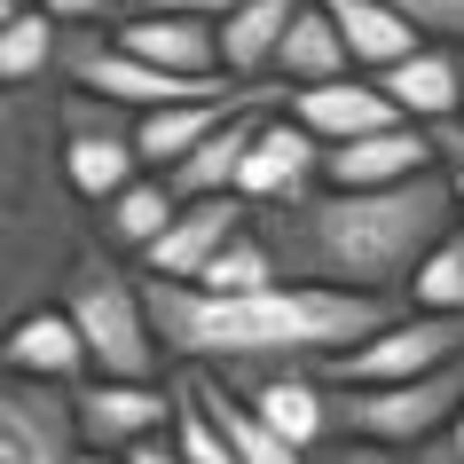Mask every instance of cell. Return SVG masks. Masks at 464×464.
<instances>
[{
	"label": "cell",
	"mask_w": 464,
	"mask_h": 464,
	"mask_svg": "<svg viewBox=\"0 0 464 464\" xmlns=\"http://www.w3.org/2000/svg\"><path fill=\"white\" fill-rule=\"evenodd\" d=\"M252 228L276 245L292 284L410 299L417 260L457 228V181H449V166L393 181V189H331V181H315L307 197L260 205Z\"/></svg>",
	"instance_id": "6da1fadb"
},
{
	"label": "cell",
	"mask_w": 464,
	"mask_h": 464,
	"mask_svg": "<svg viewBox=\"0 0 464 464\" xmlns=\"http://www.w3.org/2000/svg\"><path fill=\"white\" fill-rule=\"evenodd\" d=\"M410 299L331 292V284H268V292H205L150 276V315L173 362L189 370H260V362H331L370 331H386Z\"/></svg>",
	"instance_id": "7a4b0ae2"
},
{
	"label": "cell",
	"mask_w": 464,
	"mask_h": 464,
	"mask_svg": "<svg viewBox=\"0 0 464 464\" xmlns=\"http://www.w3.org/2000/svg\"><path fill=\"white\" fill-rule=\"evenodd\" d=\"M63 307L87 331L95 378H158L166 370V339H158V315H150V284H134L119 260L79 252L72 276H63Z\"/></svg>",
	"instance_id": "3957f363"
},
{
	"label": "cell",
	"mask_w": 464,
	"mask_h": 464,
	"mask_svg": "<svg viewBox=\"0 0 464 464\" xmlns=\"http://www.w3.org/2000/svg\"><path fill=\"white\" fill-rule=\"evenodd\" d=\"M55 119H63V181H72V197L111 205L126 181H142V173H150L126 102H102V95H87V87H72Z\"/></svg>",
	"instance_id": "277c9868"
},
{
	"label": "cell",
	"mask_w": 464,
	"mask_h": 464,
	"mask_svg": "<svg viewBox=\"0 0 464 464\" xmlns=\"http://www.w3.org/2000/svg\"><path fill=\"white\" fill-rule=\"evenodd\" d=\"M331 386H339V378H331ZM457 410H464V362L425 370V378H393V386H339V433L393 440V449L433 440Z\"/></svg>",
	"instance_id": "5b68a950"
},
{
	"label": "cell",
	"mask_w": 464,
	"mask_h": 464,
	"mask_svg": "<svg viewBox=\"0 0 464 464\" xmlns=\"http://www.w3.org/2000/svg\"><path fill=\"white\" fill-rule=\"evenodd\" d=\"M464 362V315H425V307H401L386 331H370L362 346L331 354V378L339 386H393V378H425V370Z\"/></svg>",
	"instance_id": "8992f818"
},
{
	"label": "cell",
	"mask_w": 464,
	"mask_h": 464,
	"mask_svg": "<svg viewBox=\"0 0 464 464\" xmlns=\"http://www.w3.org/2000/svg\"><path fill=\"white\" fill-rule=\"evenodd\" d=\"M72 401L79 440L111 449V457H126L150 433H173V417H181V386H158V378H87V386H72Z\"/></svg>",
	"instance_id": "52a82bcc"
},
{
	"label": "cell",
	"mask_w": 464,
	"mask_h": 464,
	"mask_svg": "<svg viewBox=\"0 0 464 464\" xmlns=\"http://www.w3.org/2000/svg\"><path fill=\"white\" fill-rule=\"evenodd\" d=\"M79 401L48 378H8L0 393V464H79Z\"/></svg>",
	"instance_id": "ba28073f"
},
{
	"label": "cell",
	"mask_w": 464,
	"mask_h": 464,
	"mask_svg": "<svg viewBox=\"0 0 464 464\" xmlns=\"http://www.w3.org/2000/svg\"><path fill=\"white\" fill-rule=\"evenodd\" d=\"M252 197H237V189H220V197H189L181 213H173V228L158 237V245L142 252V276H166V284H197V276L213 268V252L220 245H237L252 228Z\"/></svg>",
	"instance_id": "9c48e42d"
},
{
	"label": "cell",
	"mask_w": 464,
	"mask_h": 464,
	"mask_svg": "<svg viewBox=\"0 0 464 464\" xmlns=\"http://www.w3.org/2000/svg\"><path fill=\"white\" fill-rule=\"evenodd\" d=\"M433 166H440V142H433V126H417V119H393L378 134L323 150V181L331 189H393V181H417Z\"/></svg>",
	"instance_id": "30bf717a"
},
{
	"label": "cell",
	"mask_w": 464,
	"mask_h": 464,
	"mask_svg": "<svg viewBox=\"0 0 464 464\" xmlns=\"http://www.w3.org/2000/svg\"><path fill=\"white\" fill-rule=\"evenodd\" d=\"M323 134L315 126H299L292 111H276V119H260V134H252L245 150V173H237V197H252V205H284V197H307L323 181Z\"/></svg>",
	"instance_id": "8fae6325"
},
{
	"label": "cell",
	"mask_w": 464,
	"mask_h": 464,
	"mask_svg": "<svg viewBox=\"0 0 464 464\" xmlns=\"http://www.w3.org/2000/svg\"><path fill=\"white\" fill-rule=\"evenodd\" d=\"M0 354H8V378H48V386L95 378V354H87V331H79L72 307H16Z\"/></svg>",
	"instance_id": "7c38bea8"
},
{
	"label": "cell",
	"mask_w": 464,
	"mask_h": 464,
	"mask_svg": "<svg viewBox=\"0 0 464 464\" xmlns=\"http://www.w3.org/2000/svg\"><path fill=\"white\" fill-rule=\"evenodd\" d=\"M119 40L142 63L158 72H181V79H213L220 72V24L213 16H181V8H134L119 24Z\"/></svg>",
	"instance_id": "4fadbf2b"
},
{
	"label": "cell",
	"mask_w": 464,
	"mask_h": 464,
	"mask_svg": "<svg viewBox=\"0 0 464 464\" xmlns=\"http://www.w3.org/2000/svg\"><path fill=\"white\" fill-rule=\"evenodd\" d=\"M370 79H378V87L401 102V119H417V126L464 119V63H457L449 40H425L417 55H401L393 72H370Z\"/></svg>",
	"instance_id": "5bb4252c"
},
{
	"label": "cell",
	"mask_w": 464,
	"mask_h": 464,
	"mask_svg": "<svg viewBox=\"0 0 464 464\" xmlns=\"http://www.w3.org/2000/svg\"><path fill=\"white\" fill-rule=\"evenodd\" d=\"M292 119L299 126H315L323 142H354V134H378V126L401 119V102L378 87V79H323V87H299L292 95Z\"/></svg>",
	"instance_id": "9a60e30c"
},
{
	"label": "cell",
	"mask_w": 464,
	"mask_h": 464,
	"mask_svg": "<svg viewBox=\"0 0 464 464\" xmlns=\"http://www.w3.org/2000/svg\"><path fill=\"white\" fill-rule=\"evenodd\" d=\"M299 0H245V8H228L220 16V72L260 87L276 79V55H284V32H292Z\"/></svg>",
	"instance_id": "2e32d148"
},
{
	"label": "cell",
	"mask_w": 464,
	"mask_h": 464,
	"mask_svg": "<svg viewBox=\"0 0 464 464\" xmlns=\"http://www.w3.org/2000/svg\"><path fill=\"white\" fill-rule=\"evenodd\" d=\"M346 72H354V48H346L331 0H299L292 32H284V55H276V79L299 95V87H323V79H346Z\"/></svg>",
	"instance_id": "e0dca14e"
},
{
	"label": "cell",
	"mask_w": 464,
	"mask_h": 464,
	"mask_svg": "<svg viewBox=\"0 0 464 464\" xmlns=\"http://www.w3.org/2000/svg\"><path fill=\"white\" fill-rule=\"evenodd\" d=\"M189 386L205 393V410L220 417V433L237 440V457H245V464H315L307 449H299V440H284V433H276V425H268L260 410H252V401H245L237 386H228L220 370H189Z\"/></svg>",
	"instance_id": "ac0fdd59"
},
{
	"label": "cell",
	"mask_w": 464,
	"mask_h": 464,
	"mask_svg": "<svg viewBox=\"0 0 464 464\" xmlns=\"http://www.w3.org/2000/svg\"><path fill=\"white\" fill-rule=\"evenodd\" d=\"M260 119H268V102L237 111L228 126H213V134H205V142H197L189 158L166 173L173 189H181V205H189V197H220V189H237V173H245V150H252V134H260Z\"/></svg>",
	"instance_id": "d6986e66"
},
{
	"label": "cell",
	"mask_w": 464,
	"mask_h": 464,
	"mask_svg": "<svg viewBox=\"0 0 464 464\" xmlns=\"http://www.w3.org/2000/svg\"><path fill=\"white\" fill-rule=\"evenodd\" d=\"M331 16H339L346 48H354V72H393L401 55L425 48V32H417L393 0H331Z\"/></svg>",
	"instance_id": "ffe728a7"
},
{
	"label": "cell",
	"mask_w": 464,
	"mask_h": 464,
	"mask_svg": "<svg viewBox=\"0 0 464 464\" xmlns=\"http://www.w3.org/2000/svg\"><path fill=\"white\" fill-rule=\"evenodd\" d=\"M173 213H181V189H173L166 173H142V181H126V189L102 205V245L142 260V252L173 228Z\"/></svg>",
	"instance_id": "44dd1931"
},
{
	"label": "cell",
	"mask_w": 464,
	"mask_h": 464,
	"mask_svg": "<svg viewBox=\"0 0 464 464\" xmlns=\"http://www.w3.org/2000/svg\"><path fill=\"white\" fill-rule=\"evenodd\" d=\"M55 63H63V24H55L40 0H32V8H8V24H0V79H8V87H32V79H48Z\"/></svg>",
	"instance_id": "7402d4cb"
},
{
	"label": "cell",
	"mask_w": 464,
	"mask_h": 464,
	"mask_svg": "<svg viewBox=\"0 0 464 464\" xmlns=\"http://www.w3.org/2000/svg\"><path fill=\"white\" fill-rule=\"evenodd\" d=\"M197 284H205V292H268V284H292V276H284V260H276L268 237H260V228H245L237 245L213 252V268L197 276Z\"/></svg>",
	"instance_id": "603a6c76"
},
{
	"label": "cell",
	"mask_w": 464,
	"mask_h": 464,
	"mask_svg": "<svg viewBox=\"0 0 464 464\" xmlns=\"http://www.w3.org/2000/svg\"><path fill=\"white\" fill-rule=\"evenodd\" d=\"M410 307H425V315H464V220L425 252V260H417Z\"/></svg>",
	"instance_id": "cb8c5ba5"
},
{
	"label": "cell",
	"mask_w": 464,
	"mask_h": 464,
	"mask_svg": "<svg viewBox=\"0 0 464 464\" xmlns=\"http://www.w3.org/2000/svg\"><path fill=\"white\" fill-rule=\"evenodd\" d=\"M173 440H181V457H189V464H245V457H237V440L220 433V417L205 410V393H197L189 378H181V417H173Z\"/></svg>",
	"instance_id": "d4e9b609"
},
{
	"label": "cell",
	"mask_w": 464,
	"mask_h": 464,
	"mask_svg": "<svg viewBox=\"0 0 464 464\" xmlns=\"http://www.w3.org/2000/svg\"><path fill=\"white\" fill-rule=\"evenodd\" d=\"M401 16H410L425 40H449V48H464V0H393Z\"/></svg>",
	"instance_id": "484cf974"
},
{
	"label": "cell",
	"mask_w": 464,
	"mask_h": 464,
	"mask_svg": "<svg viewBox=\"0 0 464 464\" xmlns=\"http://www.w3.org/2000/svg\"><path fill=\"white\" fill-rule=\"evenodd\" d=\"M315 464H401V449L393 440H362V433H339V440H323Z\"/></svg>",
	"instance_id": "4316f807"
},
{
	"label": "cell",
	"mask_w": 464,
	"mask_h": 464,
	"mask_svg": "<svg viewBox=\"0 0 464 464\" xmlns=\"http://www.w3.org/2000/svg\"><path fill=\"white\" fill-rule=\"evenodd\" d=\"M410 464H464V410L449 417V425H440L433 440H417V449H410Z\"/></svg>",
	"instance_id": "83f0119b"
},
{
	"label": "cell",
	"mask_w": 464,
	"mask_h": 464,
	"mask_svg": "<svg viewBox=\"0 0 464 464\" xmlns=\"http://www.w3.org/2000/svg\"><path fill=\"white\" fill-rule=\"evenodd\" d=\"M126 464H189V457H181V440H173V433H150V440L126 449Z\"/></svg>",
	"instance_id": "f1b7e54d"
},
{
	"label": "cell",
	"mask_w": 464,
	"mask_h": 464,
	"mask_svg": "<svg viewBox=\"0 0 464 464\" xmlns=\"http://www.w3.org/2000/svg\"><path fill=\"white\" fill-rule=\"evenodd\" d=\"M40 8H48L55 24H95V16L111 8V0H40Z\"/></svg>",
	"instance_id": "f546056e"
},
{
	"label": "cell",
	"mask_w": 464,
	"mask_h": 464,
	"mask_svg": "<svg viewBox=\"0 0 464 464\" xmlns=\"http://www.w3.org/2000/svg\"><path fill=\"white\" fill-rule=\"evenodd\" d=\"M150 8H181V16H228V8H245V0H150Z\"/></svg>",
	"instance_id": "4dcf8cb0"
},
{
	"label": "cell",
	"mask_w": 464,
	"mask_h": 464,
	"mask_svg": "<svg viewBox=\"0 0 464 464\" xmlns=\"http://www.w3.org/2000/svg\"><path fill=\"white\" fill-rule=\"evenodd\" d=\"M79 464H126V457H111V449H79Z\"/></svg>",
	"instance_id": "1f68e13d"
},
{
	"label": "cell",
	"mask_w": 464,
	"mask_h": 464,
	"mask_svg": "<svg viewBox=\"0 0 464 464\" xmlns=\"http://www.w3.org/2000/svg\"><path fill=\"white\" fill-rule=\"evenodd\" d=\"M449 181H457V220H464V166H449Z\"/></svg>",
	"instance_id": "d6a6232c"
},
{
	"label": "cell",
	"mask_w": 464,
	"mask_h": 464,
	"mask_svg": "<svg viewBox=\"0 0 464 464\" xmlns=\"http://www.w3.org/2000/svg\"><path fill=\"white\" fill-rule=\"evenodd\" d=\"M8 8H32V0H8Z\"/></svg>",
	"instance_id": "836d02e7"
},
{
	"label": "cell",
	"mask_w": 464,
	"mask_h": 464,
	"mask_svg": "<svg viewBox=\"0 0 464 464\" xmlns=\"http://www.w3.org/2000/svg\"><path fill=\"white\" fill-rule=\"evenodd\" d=\"M457 63H464V48H457Z\"/></svg>",
	"instance_id": "e575fe53"
}]
</instances>
